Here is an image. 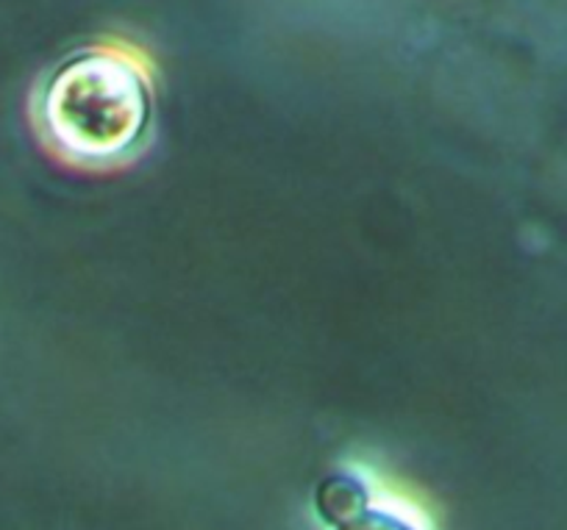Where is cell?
<instances>
[{
	"mask_svg": "<svg viewBox=\"0 0 567 530\" xmlns=\"http://www.w3.org/2000/svg\"><path fill=\"white\" fill-rule=\"evenodd\" d=\"M315 502H318V513L326 524L342 528L370 511V491L353 475H331L318 486Z\"/></svg>",
	"mask_w": 567,
	"mask_h": 530,
	"instance_id": "obj_2",
	"label": "cell"
},
{
	"mask_svg": "<svg viewBox=\"0 0 567 530\" xmlns=\"http://www.w3.org/2000/svg\"><path fill=\"white\" fill-rule=\"evenodd\" d=\"M148 70L123 48L75 53L37 101L48 145L81 167H112L142 145L151 125Z\"/></svg>",
	"mask_w": 567,
	"mask_h": 530,
	"instance_id": "obj_1",
	"label": "cell"
},
{
	"mask_svg": "<svg viewBox=\"0 0 567 530\" xmlns=\"http://www.w3.org/2000/svg\"><path fill=\"white\" fill-rule=\"evenodd\" d=\"M337 530H414V528L406 522V519L395 517V513L381 511V508H370V511L362 513L357 522L342 524V528Z\"/></svg>",
	"mask_w": 567,
	"mask_h": 530,
	"instance_id": "obj_3",
	"label": "cell"
}]
</instances>
